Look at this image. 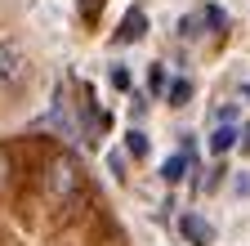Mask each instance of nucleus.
Instances as JSON below:
<instances>
[{"label":"nucleus","instance_id":"13","mask_svg":"<svg viewBox=\"0 0 250 246\" xmlns=\"http://www.w3.org/2000/svg\"><path fill=\"white\" fill-rule=\"evenodd\" d=\"M130 112H134V121H139V116L147 112V99L139 94V89H130Z\"/></svg>","mask_w":250,"mask_h":246},{"label":"nucleus","instance_id":"15","mask_svg":"<svg viewBox=\"0 0 250 246\" xmlns=\"http://www.w3.org/2000/svg\"><path fill=\"white\" fill-rule=\"evenodd\" d=\"M5 179H9V157L0 152V188H5Z\"/></svg>","mask_w":250,"mask_h":246},{"label":"nucleus","instance_id":"9","mask_svg":"<svg viewBox=\"0 0 250 246\" xmlns=\"http://www.w3.org/2000/svg\"><path fill=\"white\" fill-rule=\"evenodd\" d=\"M166 81H170V76H166V67H161V63H152V67H147V89H152L156 99L166 94Z\"/></svg>","mask_w":250,"mask_h":246},{"label":"nucleus","instance_id":"3","mask_svg":"<svg viewBox=\"0 0 250 246\" xmlns=\"http://www.w3.org/2000/svg\"><path fill=\"white\" fill-rule=\"evenodd\" d=\"M179 237L188 246H210L214 242V228L201 220V215H183V220H179Z\"/></svg>","mask_w":250,"mask_h":246},{"label":"nucleus","instance_id":"16","mask_svg":"<svg viewBox=\"0 0 250 246\" xmlns=\"http://www.w3.org/2000/svg\"><path fill=\"white\" fill-rule=\"evenodd\" d=\"M241 99H246V103H250V85H241Z\"/></svg>","mask_w":250,"mask_h":246},{"label":"nucleus","instance_id":"2","mask_svg":"<svg viewBox=\"0 0 250 246\" xmlns=\"http://www.w3.org/2000/svg\"><path fill=\"white\" fill-rule=\"evenodd\" d=\"M27 72V58L14 41H0V85H14L18 76Z\"/></svg>","mask_w":250,"mask_h":246},{"label":"nucleus","instance_id":"10","mask_svg":"<svg viewBox=\"0 0 250 246\" xmlns=\"http://www.w3.org/2000/svg\"><path fill=\"white\" fill-rule=\"evenodd\" d=\"M107 81H112V89H121V94H130V89H134V81H130V67H121V63L107 72Z\"/></svg>","mask_w":250,"mask_h":246},{"label":"nucleus","instance_id":"12","mask_svg":"<svg viewBox=\"0 0 250 246\" xmlns=\"http://www.w3.org/2000/svg\"><path fill=\"white\" fill-rule=\"evenodd\" d=\"M224 175H228V166H224V161H214V166H210V175L201 179V188H206V193H210V188H219V183H224Z\"/></svg>","mask_w":250,"mask_h":246},{"label":"nucleus","instance_id":"11","mask_svg":"<svg viewBox=\"0 0 250 246\" xmlns=\"http://www.w3.org/2000/svg\"><path fill=\"white\" fill-rule=\"evenodd\" d=\"M201 22H210V32H224V27H228V18H224V9H219V5H206V9H201Z\"/></svg>","mask_w":250,"mask_h":246},{"label":"nucleus","instance_id":"5","mask_svg":"<svg viewBox=\"0 0 250 246\" xmlns=\"http://www.w3.org/2000/svg\"><path fill=\"white\" fill-rule=\"evenodd\" d=\"M147 36V14L143 9H130L121 18V32H116V45H130V41H143Z\"/></svg>","mask_w":250,"mask_h":246},{"label":"nucleus","instance_id":"8","mask_svg":"<svg viewBox=\"0 0 250 246\" xmlns=\"http://www.w3.org/2000/svg\"><path fill=\"white\" fill-rule=\"evenodd\" d=\"M125 157H134V161H143V157H147V134H143L139 126L125 130Z\"/></svg>","mask_w":250,"mask_h":246},{"label":"nucleus","instance_id":"1","mask_svg":"<svg viewBox=\"0 0 250 246\" xmlns=\"http://www.w3.org/2000/svg\"><path fill=\"white\" fill-rule=\"evenodd\" d=\"M49 193L58 201H76L81 197V170H76V161H54L49 166Z\"/></svg>","mask_w":250,"mask_h":246},{"label":"nucleus","instance_id":"6","mask_svg":"<svg viewBox=\"0 0 250 246\" xmlns=\"http://www.w3.org/2000/svg\"><path fill=\"white\" fill-rule=\"evenodd\" d=\"M232 148H237V126L232 121H219V126L210 130V152L224 157V152H232Z\"/></svg>","mask_w":250,"mask_h":246},{"label":"nucleus","instance_id":"4","mask_svg":"<svg viewBox=\"0 0 250 246\" xmlns=\"http://www.w3.org/2000/svg\"><path fill=\"white\" fill-rule=\"evenodd\" d=\"M188 170H192V152H188V148L170 152V157L161 161V179H166V183H183V179H188Z\"/></svg>","mask_w":250,"mask_h":246},{"label":"nucleus","instance_id":"7","mask_svg":"<svg viewBox=\"0 0 250 246\" xmlns=\"http://www.w3.org/2000/svg\"><path fill=\"white\" fill-rule=\"evenodd\" d=\"M161 99H170L174 108H183L188 99H192V81H188V76H174V81H166V94Z\"/></svg>","mask_w":250,"mask_h":246},{"label":"nucleus","instance_id":"14","mask_svg":"<svg viewBox=\"0 0 250 246\" xmlns=\"http://www.w3.org/2000/svg\"><path fill=\"white\" fill-rule=\"evenodd\" d=\"M237 143H241V152L250 157V126H241V130H237Z\"/></svg>","mask_w":250,"mask_h":246}]
</instances>
